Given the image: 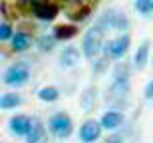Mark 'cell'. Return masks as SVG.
I'll use <instances>...</instances> for the list:
<instances>
[{"instance_id": "1", "label": "cell", "mask_w": 153, "mask_h": 143, "mask_svg": "<svg viewBox=\"0 0 153 143\" xmlns=\"http://www.w3.org/2000/svg\"><path fill=\"white\" fill-rule=\"evenodd\" d=\"M103 48V28L102 26H94L84 34V40H82V54H84L88 60H94V58L102 52Z\"/></svg>"}, {"instance_id": "2", "label": "cell", "mask_w": 153, "mask_h": 143, "mask_svg": "<svg viewBox=\"0 0 153 143\" xmlns=\"http://www.w3.org/2000/svg\"><path fill=\"white\" fill-rule=\"evenodd\" d=\"M129 46H131V36L129 34H121L117 38H114V40L103 42V48H102L103 58L105 60H119V58H123L127 54Z\"/></svg>"}, {"instance_id": "3", "label": "cell", "mask_w": 153, "mask_h": 143, "mask_svg": "<svg viewBox=\"0 0 153 143\" xmlns=\"http://www.w3.org/2000/svg\"><path fill=\"white\" fill-rule=\"evenodd\" d=\"M50 131L54 137L58 139H68L72 133H74V121L70 117L68 113H64V111H58L50 117Z\"/></svg>"}, {"instance_id": "4", "label": "cell", "mask_w": 153, "mask_h": 143, "mask_svg": "<svg viewBox=\"0 0 153 143\" xmlns=\"http://www.w3.org/2000/svg\"><path fill=\"white\" fill-rule=\"evenodd\" d=\"M30 80V68L26 62H16L4 72V84L10 87H20Z\"/></svg>"}, {"instance_id": "5", "label": "cell", "mask_w": 153, "mask_h": 143, "mask_svg": "<svg viewBox=\"0 0 153 143\" xmlns=\"http://www.w3.org/2000/svg\"><path fill=\"white\" fill-rule=\"evenodd\" d=\"M102 125H100V121L97 119H85L84 123H82V127H79V133L78 137L82 143H94L97 141V139L102 137Z\"/></svg>"}, {"instance_id": "6", "label": "cell", "mask_w": 153, "mask_h": 143, "mask_svg": "<svg viewBox=\"0 0 153 143\" xmlns=\"http://www.w3.org/2000/svg\"><path fill=\"white\" fill-rule=\"evenodd\" d=\"M97 26H102V28H115V30H125L129 26L127 22V18L117 10H105L103 12V16L100 18V24Z\"/></svg>"}, {"instance_id": "7", "label": "cell", "mask_w": 153, "mask_h": 143, "mask_svg": "<svg viewBox=\"0 0 153 143\" xmlns=\"http://www.w3.org/2000/svg\"><path fill=\"white\" fill-rule=\"evenodd\" d=\"M26 143H48V131L40 117H32L30 131L26 133Z\"/></svg>"}, {"instance_id": "8", "label": "cell", "mask_w": 153, "mask_h": 143, "mask_svg": "<svg viewBox=\"0 0 153 143\" xmlns=\"http://www.w3.org/2000/svg\"><path fill=\"white\" fill-rule=\"evenodd\" d=\"M123 121H125V115L121 113V111H115V109H111V111H105V113L102 115L100 125H102V129L115 131V129H119V127H121V123H123Z\"/></svg>"}, {"instance_id": "9", "label": "cell", "mask_w": 153, "mask_h": 143, "mask_svg": "<svg viewBox=\"0 0 153 143\" xmlns=\"http://www.w3.org/2000/svg\"><path fill=\"white\" fill-rule=\"evenodd\" d=\"M8 125H10V131L14 135L26 137V133L30 131V125H32V117H28V115H14V117H10Z\"/></svg>"}, {"instance_id": "10", "label": "cell", "mask_w": 153, "mask_h": 143, "mask_svg": "<svg viewBox=\"0 0 153 143\" xmlns=\"http://www.w3.org/2000/svg\"><path fill=\"white\" fill-rule=\"evenodd\" d=\"M34 10V16L38 18V20H44V22H52L54 18L58 16V4H54V2H46V4H40L36 6V8H32Z\"/></svg>"}, {"instance_id": "11", "label": "cell", "mask_w": 153, "mask_h": 143, "mask_svg": "<svg viewBox=\"0 0 153 143\" xmlns=\"http://www.w3.org/2000/svg\"><path fill=\"white\" fill-rule=\"evenodd\" d=\"M60 62H62L64 68H74L76 64L79 62V50H78L76 46L64 48L62 54H60Z\"/></svg>"}, {"instance_id": "12", "label": "cell", "mask_w": 153, "mask_h": 143, "mask_svg": "<svg viewBox=\"0 0 153 143\" xmlns=\"http://www.w3.org/2000/svg\"><path fill=\"white\" fill-rule=\"evenodd\" d=\"M10 40H12V50L14 52H26L30 48V44H32V38L26 32H16Z\"/></svg>"}, {"instance_id": "13", "label": "cell", "mask_w": 153, "mask_h": 143, "mask_svg": "<svg viewBox=\"0 0 153 143\" xmlns=\"http://www.w3.org/2000/svg\"><path fill=\"white\" fill-rule=\"evenodd\" d=\"M127 93H129V82H123V80H114L111 82L109 96L114 97V99H123Z\"/></svg>"}, {"instance_id": "14", "label": "cell", "mask_w": 153, "mask_h": 143, "mask_svg": "<svg viewBox=\"0 0 153 143\" xmlns=\"http://www.w3.org/2000/svg\"><path fill=\"white\" fill-rule=\"evenodd\" d=\"M76 34H78V28L74 24H60V26L54 28V38L56 40H72Z\"/></svg>"}, {"instance_id": "15", "label": "cell", "mask_w": 153, "mask_h": 143, "mask_svg": "<svg viewBox=\"0 0 153 143\" xmlns=\"http://www.w3.org/2000/svg\"><path fill=\"white\" fill-rule=\"evenodd\" d=\"M149 40H145L141 44V46L137 48V52H135V60H133V64H135V68L137 70H143L145 68V64H147V58H149Z\"/></svg>"}, {"instance_id": "16", "label": "cell", "mask_w": 153, "mask_h": 143, "mask_svg": "<svg viewBox=\"0 0 153 143\" xmlns=\"http://www.w3.org/2000/svg\"><path fill=\"white\" fill-rule=\"evenodd\" d=\"M38 97H40V102H44V103H54L60 99V90L54 86H44L38 92Z\"/></svg>"}, {"instance_id": "17", "label": "cell", "mask_w": 153, "mask_h": 143, "mask_svg": "<svg viewBox=\"0 0 153 143\" xmlns=\"http://www.w3.org/2000/svg\"><path fill=\"white\" fill-rule=\"evenodd\" d=\"M20 103H22V97L18 93H4V96H0V107L2 109H14Z\"/></svg>"}, {"instance_id": "18", "label": "cell", "mask_w": 153, "mask_h": 143, "mask_svg": "<svg viewBox=\"0 0 153 143\" xmlns=\"http://www.w3.org/2000/svg\"><path fill=\"white\" fill-rule=\"evenodd\" d=\"M94 99H96V87H88V90L79 96V105H82L85 111H91V107H94Z\"/></svg>"}, {"instance_id": "19", "label": "cell", "mask_w": 153, "mask_h": 143, "mask_svg": "<svg viewBox=\"0 0 153 143\" xmlns=\"http://www.w3.org/2000/svg\"><path fill=\"white\" fill-rule=\"evenodd\" d=\"M129 76H131V68L127 64H115L114 66V80L129 82Z\"/></svg>"}, {"instance_id": "20", "label": "cell", "mask_w": 153, "mask_h": 143, "mask_svg": "<svg viewBox=\"0 0 153 143\" xmlns=\"http://www.w3.org/2000/svg\"><path fill=\"white\" fill-rule=\"evenodd\" d=\"M56 38H54V34L52 36H48V34H44V36H40L38 38V46H40V50L42 52H52L54 48H56Z\"/></svg>"}, {"instance_id": "21", "label": "cell", "mask_w": 153, "mask_h": 143, "mask_svg": "<svg viewBox=\"0 0 153 143\" xmlns=\"http://www.w3.org/2000/svg\"><path fill=\"white\" fill-rule=\"evenodd\" d=\"M90 12H91V8H90V6H82L79 10L72 12V14H70V18H72V22H84L85 18L90 16Z\"/></svg>"}, {"instance_id": "22", "label": "cell", "mask_w": 153, "mask_h": 143, "mask_svg": "<svg viewBox=\"0 0 153 143\" xmlns=\"http://www.w3.org/2000/svg\"><path fill=\"white\" fill-rule=\"evenodd\" d=\"M135 10L139 14H151L153 12V0H135Z\"/></svg>"}, {"instance_id": "23", "label": "cell", "mask_w": 153, "mask_h": 143, "mask_svg": "<svg viewBox=\"0 0 153 143\" xmlns=\"http://www.w3.org/2000/svg\"><path fill=\"white\" fill-rule=\"evenodd\" d=\"M12 26L10 24H0V42H4V40H10L12 38Z\"/></svg>"}, {"instance_id": "24", "label": "cell", "mask_w": 153, "mask_h": 143, "mask_svg": "<svg viewBox=\"0 0 153 143\" xmlns=\"http://www.w3.org/2000/svg\"><path fill=\"white\" fill-rule=\"evenodd\" d=\"M143 96H145V99H153V80L149 82L147 86H145V92H143Z\"/></svg>"}, {"instance_id": "25", "label": "cell", "mask_w": 153, "mask_h": 143, "mask_svg": "<svg viewBox=\"0 0 153 143\" xmlns=\"http://www.w3.org/2000/svg\"><path fill=\"white\" fill-rule=\"evenodd\" d=\"M24 2H26V4H30L32 8H36V6H40V4H46L48 0H24Z\"/></svg>"}, {"instance_id": "26", "label": "cell", "mask_w": 153, "mask_h": 143, "mask_svg": "<svg viewBox=\"0 0 153 143\" xmlns=\"http://www.w3.org/2000/svg\"><path fill=\"white\" fill-rule=\"evenodd\" d=\"M105 143H123V139H121V137H117V135H111V137H108V139H105Z\"/></svg>"}]
</instances>
